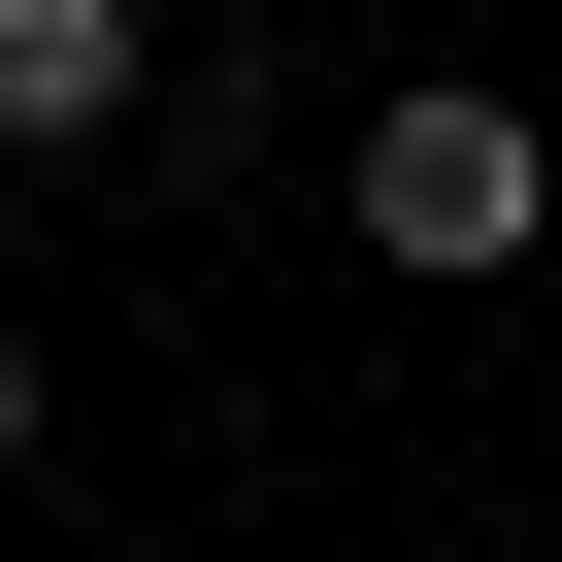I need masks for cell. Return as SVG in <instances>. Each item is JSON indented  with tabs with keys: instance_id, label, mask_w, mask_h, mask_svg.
I'll return each mask as SVG.
<instances>
[{
	"instance_id": "3957f363",
	"label": "cell",
	"mask_w": 562,
	"mask_h": 562,
	"mask_svg": "<svg viewBox=\"0 0 562 562\" xmlns=\"http://www.w3.org/2000/svg\"><path fill=\"white\" fill-rule=\"evenodd\" d=\"M0 463H34V364H0Z\"/></svg>"
},
{
	"instance_id": "6da1fadb",
	"label": "cell",
	"mask_w": 562,
	"mask_h": 562,
	"mask_svg": "<svg viewBox=\"0 0 562 562\" xmlns=\"http://www.w3.org/2000/svg\"><path fill=\"white\" fill-rule=\"evenodd\" d=\"M331 199H364V265H430V299H496V265L562 232V133H529L496 67H430V100H364V166H331Z\"/></svg>"
},
{
	"instance_id": "7a4b0ae2",
	"label": "cell",
	"mask_w": 562,
	"mask_h": 562,
	"mask_svg": "<svg viewBox=\"0 0 562 562\" xmlns=\"http://www.w3.org/2000/svg\"><path fill=\"white\" fill-rule=\"evenodd\" d=\"M133 133V0H0V166H100Z\"/></svg>"
}]
</instances>
